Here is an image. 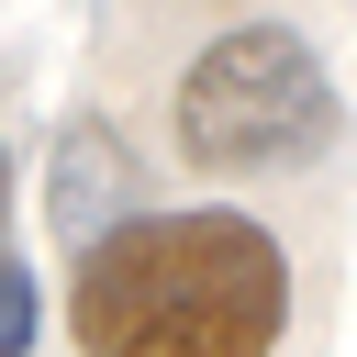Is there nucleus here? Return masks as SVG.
<instances>
[{
  "label": "nucleus",
  "instance_id": "1",
  "mask_svg": "<svg viewBox=\"0 0 357 357\" xmlns=\"http://www.w3.org/2000/svg\"><path fill=\"white\" fill-rule=\"evenodd\" d=\"M67 324L89 357H268L290 324V257L268 223L223 201L134 212L100 245H78Z\"/></svg>",
  "mask_w": 357,
  "mask_h": 357
},
{
  "label": "nucleus",
  "instance_id": "2",
  "mask_svg": "<svg viewBox=\"0 0 357 357\" xmlns=\"http://www.w3.org/2000/svg\"><path fill=\"white\" fill-rule=\"evenodd\" d=\"M324 134H335V89H324V67L290 22H234L178 78V156L212 167V178L301 167Z\"/></svg>",
  "mask_w": 357,
  "mask_h": 357
},
{
  "label": "nucleus",
  "instance_id": "3",
  "mask_svg": "<svg viewBox=\"0 0 357 357\" xmlns=\"http://www.w3.org/2000/svg\"><path fill=\"white\" fill-rule=\"evenodd\" d=\"M123 190H134L123 145H112L100 123H67V145H56V234H67V257H78V245H100L112 223H134V212H123Z\"/></svg>",
  "mask_w": 357,
  "mask_h": 357
},
{
  "label": "nucleus",
  "instance_id": "4",
  "mask_svg": "<svg viewBox=\"0 0 357 357\" xmlns=\"http://www.w3.org/2000/svg\"><path fill=\"white\" fill-rule=\"evenodd\" d=\"M22 346H33V279L0 257V357H22Z\"/></svg>",
  "mask_w": 357,
  "mask_h": 357
},
{
  "label": "nucleus",
  "instance_id": "5",
  "mask_svg": "<svg viewBox=\"0 0 357 357\" xmlns=\"http://www.w3.org/2000/svg\"><path fill=\"white\" fill-rule=\"evenodd\" d=\"M0 190H11V156H0Z\"/></svg>",
  "mask_w": 357,
  "mask_h": 357
}]
</instances>
